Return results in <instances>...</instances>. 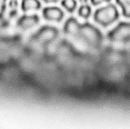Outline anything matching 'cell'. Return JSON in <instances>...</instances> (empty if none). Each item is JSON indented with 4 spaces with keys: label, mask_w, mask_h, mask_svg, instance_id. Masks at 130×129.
<instances>
[{
    "label": "cell",
    "mask_w": 130,
    "mask_h": 129,
    "mask_svg": "<svg viewBox=\"0 0 130 129\" xmlns=\"http://www.w3.org/2000/svg\"><path fill=\"white\" fill-rule=\"evenodd\" d=\"M103 38V35L100 30L95 26L89 22L80 24V28L77 39L80 40L87 46L93 49H98L101 46Z\"/></svg>",
    "instance_id": "cell-1"
},
{
    "label": "cell",
    "mask_w": 130,
    "mask_h": 129,
    "mask_svg": "<svg viewBox=\"0 0 130 129\" xmlns=\"http://www.w3.org/2000/svg\"><path fill=\"white\" fill-rule=\"evenodd\" d=\"M119 18V12L114 4L108 3L101 7L96 9L93 13V20L96 24L103 28L113 25Z\"/></svg>",
    "instance_id": "cell-2"
},
{
    "label": "cell",
    "mask_w": 130,
    "mask_h": 129,
    "mask_svg": "<svg viewBox=\"0 0 130 129\" xmlns=\"http://www.w3.org/2000/svg\"><path fill=\"white\" fill-rule=\"evenodd\" d=\"M108 41L117 44H127L130 42V22H119L106 35Z\"/></svg>",
    "instance_id": "cell-3"
},
{
    "label": "cell",
    "mask_w": 130,
    "mask_h": 129,
    "mask_svg": "<svg viewBox=\"0 0 130 129\" xmlns=\"http://www.w3.org/2000/svg\"><path fill=\"white\" fill-rule=\"evenodd\" d=\"M59 36V30L54 27L43 26L32 37V41L38 44H49L54 41Z\"/></svg>",
    "instance_id": "cell-4"
},
{
    "label": "cell",
    "mask_w": 130,
    "mask_h": 129,
    "mask_svg": "<svg viewBox=\"0 0 130 129\" xmlns=\"http://www.w3.org/2000/svg\"><path fill=\"white\" fill-rule=\"evenodd\" d=\"M42 16L46 21L60 23L64 17V12L58 6H46L42 10Z\"/></svg>",
    "instance_id": "cell-5"
},
{
    "label": "cell",
    "mask_w": 130,
    "mask_h": 129,
    "mask_svg": "<svg viewBox=\"0 0 130 129\" xmlns=\"http://www.w3.org/2000/svg\"><path fill=\"white\" fill-rule=\"evenodd\" d=\"M40 22L38 15H24L17 20V27L22 30H28L37 26Z\"/></svg>",
    "instance_id": "cell-6"
},
{
    "label": "cell",
    "mask_w": 130,
    "mask_h": 129,
    "mask_svg": "<svg viewBox=\"0 0 130 129\" xmlns=\"http://www.w3.org/2000/svg\"><path fill=\"white\" fill-rule=\"evenodd\" d=\"M79 28H80V23H79V21L75 17H71L65 21L64 25H63V33L65 35L77 38Z\"/></svg>",
    "instance_id": "cell-7"
},
{
    "label": "cell",
    "mask_w": 130,
    "mask_h": 129,
    "mask_svg": "<svg viewBox=\"0 0 130 129\" xmlns=\"http://www.w3.org/2000/svg\"><path fill=\"white\" fill-rule=\"evenodd\" d=\"M20 6L23 12H28L31 10H39L42 5L39 0H22Z\"/></svg>",
    "instance_id": "cell-8"
},
{
    "label": "cell",
    "mask_w": 130,
    "mask_h": 129,
    "mask_svg": "<svg viewBox=\"0 0 130 129\" xmlns=\"http://www.w3.org/2000/svg\"><path fill=\"white\" fill-rule=\"evenodd\" d=\"M116 2L121 7L123 17L130 18V0H116Z\"/></svg>",
    "instance_id": "cell-9"
},
{
    "label": "cell",
    "mask_w": 130,
    "mask_h": 129,
    "mask_svg": "<svg viewBox=\"0 0 130 129\" xmlns=\"http://www.w3.org/2000/svg\"><path fill=\"white\" fill-rule=\"evenodd\" d=\"M92 14L91 11V7L89 6V5L86 3V4H82L78 9V15L81 18L84 19H88Z\"/></svg>",
    "instance_id": "cell-10"
},
{
    "label": "cell",
    "mask_w": 130,
    "mask_h": 129,
    "mask_svg": "<svg viewBox=\"0 0 130 129\" xmlns=\"http://www.w3.org/2000/svg\"><path fill=\"white\" fill-rule=\"evenodd\" d=\"M62 7L69 13H73L77 8V0H61Z\"/></svg>",
    "instance_id": "cell-11"
},
{
    "label": "cell",
    "mask_w": 130,
    "mask_h": 129,
    "mask_svg": "<svg viewBox=\"0 0 130 129\" xmlns=\"http://www.w3.org/2000/svg\"><path fill=\"white\" fill-rule=\"evenodd\" d=\"M110 1H111V0H90L91 5L94 6H100V5L103 4V3H108V2H110Z\"/></svg>",
    "instance_id": "cell-12"
},
{
    "label": "cell",
    "mask_w": 130,
    "mask_h": 129,
    "mask_svg": "<svg viewBox=\"0 0 130 129\" xmlns=\"http://www.w3.org/2000/svg\"><path fill=\"white\" fill-rule=\"evenodd\" d=\"M17 6H18L17 0H10V1H9V7H10L11 9H16Z\"/></svg>",
    "instance_id": "cell-13"
},
{
    "label": "cell",
    "mask_w": 130,
    "mask_h": 129,
    "mask_svg": "<svg viewBox=\"0 0 130 129\" xmlns=\"http://www.w3.org/2000/svg\"><path fill=\"white\" fill-rule=\"evenodd\" d=\"M43 1L44 3H46V4H50V3H53V4H54V3L58 2L59 0H43Z\"/></svg>",
    "instance_id": "cell-14"
},
{
    "label": "cell",
    "mask_w": 130,
    "mask_h": 129,
    "mask_svg": "<svg viewBox=\"0 0 130 129\" xmlns=\"http://www.w3.org/2000/svg\"><path fill=\"white\" fill-rule=\"evenodd\" d=\"M79 1L80 3H82V4H86L88 2V0H79Z\"/></svg>",
    "instance_id": "cell-15"
}]
</instances>
